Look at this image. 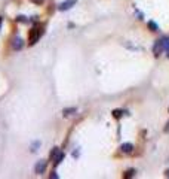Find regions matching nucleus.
<instances>
[{"label":"nucleus","mask_w":169,"mask_h":179,"mask_svg":"<svg viewBox=\"0 0 169 179\" xmlns=\"http://www.w3.org/2000/svg\"><path fill=\"white\" fill-rule=\"evenodd\" d=\"M42 35H43V29H42L40 25L34 27L33 30L30 32V35H28V45H34V43L40 39V36Z\"/></svg>","instance_id":"f257e3e1"},{"label":"nucleus","mask_w":169,"mask_h":179,"mask_svg":"<svg viewBox=\"0 0 169 179\" xmlns=\"http://www.w3.org/2000/svg\"><path fill=\"white\" fill-rule=\"evenodd\" d=\"M46 166H48V161L46 160H39L36 163V167H34L36 173H37V175H43L45 170H46Z\"/></svg>","instance_id":"f03ea898"},{"label":"nucleus","mask_w":169,"mask_h":179,"mask_svg":"<svg viewBox=\"0 0 169 179\" xmlns=\"http://www.w3.org/2000/svg\"><path fill=\"white\" fill-rule=\"evenodd\" d=\"M76 3H77V0H65V2H62V3L58 6V11H61V12L68 11V9H71Z\"/></svg>","instance_id":"7ed1b4c3"},{"label":"nucleus","mask_w":169,"mask_h":179,"mask_svg":"<svg viewBox=\"0 0 169 179\" xmlns=\"http://www.w3.org/2000/svg\"><path fill=\"white\" fill-rule=\"evenodd\" d=\"M163 51V40L162 39H159V40H156V43H154V46H153V54L156 55V57H159L160 54Z\"/></svg>","instance_id":"20e7f679"},{"label":"nucleus","mask_w":169,"mask_h":179,"mask_svg":"<svg viewBox=\"0 0 169 179\" xmlns=\"http://www.w3.org/2000/svg\"><path fill=\"white\" fill-rule=\"evenodd\" d=\"M22 46H24V40H22L21 37H15L14 42H12V48H14L15 51H19Z\"/></svg>","instance_id":"39448f33"},{"label":"nucleus","mask_w":169,"mask_h":179,"mask_svg":"<svg viewBox=\"0 0 169 179\" xmlns=\"http://www.w3.org/2000/svg\"><path fill=\"white\" fill-rule=\"evenodd\" d=\"M120 149H122V152H125V154H131L132 149H134V145H132V143H123Z\"/></svg>","instance_id":"423d86ee"},{"label":"nucleus","mask_w":169,"mask_h":179,"mask_svg":"<svg viewBox=\"0 0 169 179\" xmlns=\"http://www.w3.org/2000/svg\"><path fill=\"white\" fill-rule=\"evenodd\" d=\"M73 112H76V107H68V109H64V110H62L64 117H68V115H71Z\"/></svg>","instance_id":"0eeeda50"},{"label":"nucleus","mask_w":169,"mask_h":179,"mask_svg":"<svg viewBox=\"0 0 169 179\" xmlns=\"http://www.w3.org/2000/svg\"><path fill=\"white\" fill-rule=\"evenodd\" d=\"M148 29H151V32H157V30H159V27H157V24H156L154 21H150V22H148Z\"/></svg>","instance_id":"6e6552de"},{"label":"nucleus","mask_w":169,"mask_h":179,"mask_svg":"<svg viewBox=\"0 0 169 179\" xmlns=\"http://www.w3.org/2000/svg\"><path fill=\"white\" fill-rule=\"evenodd\" d=\"M134 175H135V170H134V169H131V170L125 172V175H123V176H125V178H132Z\"/></svg>","instance_id":"1a4fd4ad"},{"label":"nucleus","mask_w":169,"mask_h":179,"mask_svg":"<svg viewBox=\"0 0 169 179\" xmlns=\"http://www.w3.org/2000/svg\"><path fill=\"white\" fill-rule=\"evenodd\" d=\"M123 113H125L123 110H113V117H116V118H120Z\"/></svg>","instance_id":"9d476101"},{"label":"nucleus","mask_w":169,"mask_h":179,"mask_svg":"<svg viewBox=\"0 0 169 179\" xmlns=\"http://www.w3.org/2000/svg\"><path fill=\"white\" fill-rule=\"evenodd\" d=\"M17 21H18V22H27L28 19H27L25 17H22V15H21V17H17Z\"/></svg>","instance_id":"9b49d317"},{"label":"nucleus","mask_w":169,"mask_h":179,"mask_svg":"<svg viewBox=\"0 0 169 179\" xmlns=\"http://www.w3.org/2000/svg\"><path fill=\"white\" fill-rule=\"evenodd\" d=\"M43 2L45 0H31V3H34V5H43Z\"/></svg>","instance_id":"f8f14e48"},{"label":"nucleus","mask_w":169,"mask_h":179,"mask_svg":"<svg viewBox=\"0 0 169 179\" xmlns=\"http://www.w3.org/2000/svg\"><path fill=\"white\" fill-rule=\"evenodd\" d=\"M165 131H166V133H169V123H168V125L165 127Z\"/></svg>","instance_id":"ddd939ff"},{"label":"nucleus","mask_w":169,"mask_h":179,"mask_svg":"<svg viewBox=\"0 0 169 179\" xmlns=\"http://www.w3.org/2000/svg\"><path fill=\"white\" fill-rule=\"evenodd\" d=\"M166 52H168V57H169V43H168V46H166V49H165Z\"/></svg>","instance_id":"4468645a"},{"label":"nucleus","mask_w":169,"mask_h":179,"mask_svg":"<svg viewBox=\"0 0 169 179\" xmlns=\"http://www.w3.org/2000/svg\"><path fill=\"white\" fill-rule=\"evenodd\" d=\"M2 22H3V18L0 17V29H2Z\"/></svg>","instance_id":"2eb2a0df"},{"label":"nucleus","mask_w":169,"mask_h":179,"mask_svg":"<svg viewBox=\"0 0 169 179\" xmlns=\"http://www.w3.org/2000/svg\"><path fill=\"white\" fill-rule=\"evenodd\" d=\"M166 178H169V170H166Z\"/></svg>","instance_id":"dca6fc26"}]
</instances>
